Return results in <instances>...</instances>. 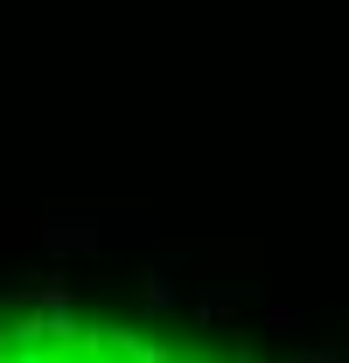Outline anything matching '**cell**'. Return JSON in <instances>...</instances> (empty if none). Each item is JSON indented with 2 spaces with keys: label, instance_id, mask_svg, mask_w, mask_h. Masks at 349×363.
<instances>
[{
  "label": "cell",
  "instance_id": "1",
  "mask_svg": "<svg viewBox=\"0 0 349 363\" xmlns=\"http://www.w3.org/2000/svg\"><path fill=\"white\" fill-rule=\"evenodd\" d=\"M0 363H336L287 350L245 321L189 315L126 294L77 286H7L0 294Z\"/></svg>",
  "mask_w": 349,
  "mask_h": 363
}]
</instances>
